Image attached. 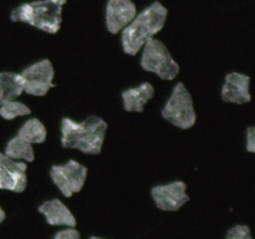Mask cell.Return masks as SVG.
<instances>
[{"label": "cell", "mask_w": 255, "mask_h": 239, "mask_svg": "<svg viewBox=\"0 0 255 239\" xmlns=\"http://www.w3.org/2000/svg\"><path fill=\"white\" fill-rule=\"evenodd\" d=\"M109 124L99 116L86 117L75 121L70 117L61 120V146L64 148L79 149L85 154H100L104 147Z\"/></svg>", "instance_id": "6da1fadb"}, {"label": "cell", "mask_w": 255, "mask_h": 239, "mask_svg": "<svg viewBox=\"0 0 255 239\" xmlns=\"http://www.w3.org/2000/svg\"><path fill=\"white\" fill-rule=\"evenodd\" d=\"M168 17V10L159 1L137 12L131 22L121 30V44L125 54L134 56L141 51L143 45L154 37L164 27Z\"/></svg>", "instance_id": "7a4b0ae2"}, {"label": "cell", "mask_w": 255, "mask_h": 239, "mask_svg": "<svg viewBox=\"0 0 255 239\" xmlns=\"http://www.w3.org/2000/svg\"><path fill=\"white\" fill-rule=\"evenodd\" d=\"M67 0H35L19 5L10 12V20L25 22L47 34L59 32L62 22V7Z\"/></svg>", "instance_id": "3957f363"}, {"label": "cell", "mask_w": 255, "mask_h": 239, "mask_svg": "<svg viewBox=\"0 0 255 239\" xmlns=\"http://www.w3.org/2000/svg\"><path fill=\"white\" fill-rule=\"evenodd\" d=\"M141 67L147 72L156 74L161 80L172 81L179 74V65L163 41L151 37L142 47Z\"/></svg>", "instance_id": "277c9868"}, {"label": "cell", "mask_w": 255, "mask_h": 239, "mask_svg": "<svg viewBox=\"0 0 255 239\" xmlns=\"http://www.w3.org/2000/svg\"><path fill=\"white\" fill-rule=\"evenodd\" d=\"M161 115L166 121L181 129H189L196 124L197 112L193 97L183 82H178L173 87Z\"/></svg>", "instance_id": "5b68a950"}, {"label": "cell", "mask_w": 255, "mask_h": 239, "mask_svg": "<svg viewBox=\"0 0 255 239\" xmlns=\"http://www.w3.org/2000/svg\"><path fill=\"white\" fill-rule=\"evenodd\" d=\"M87 168L75 159L66 163L54 164L50 169V178L66 198L79 193L84 188L87 178Z\"/></svg>", "instance_id": "8992f818"}, {"label": "cell", "mask_w": 255, "mask_h": 239, "mask_svg": "<svg viewBox=\"0 0 255 239\" xmlns=\"http://www.w3.org/2000/svg\"><path fill=\"white\" fill-rule=\"evenodd\" d=\"M20 81L24 92L31 96L41 97L55 87L54 65L49 59H42L25 67L20 72Z\"/></svg>", "instance_id": "52a82bcc"}, {"label": "cell", "mask_w": 255, "mask_h": 239, "mask_svg": "<svg viewBox=\"0 0 255 239\" xmlns=\"http://www.w3.org/2000/svg\"><path fill=\"white\" fill-rule=\"evenodd\" d=\"M151 197L158 209L164 212H177L189 202L186 182L177 179L166 184H158L151 189Z\"/></svg>", "instance_id": "ba28073f"}, {"label": "cell", "mask_w": 255, "mask_h": 239, "mask_svg": "<svg viewBox=\"0 0 255 239\" xmlns=\"http://www.w3.org/2000/svg\"><path fill=\"white\" fill-rule=\"evenodd\" d=\"M26 162H17L0 152V189L22 193L27 186Z\"/></svg>", "instance_id": "9c48e42d"}, {"label": "cell", "mask_w": 255, "mask_h": 239, "mask_svg": "<svg viewBox=\"0 0 255 239\" xmlns=\"http://www.w3.org/2000/svg\"><path fill=\"white\" fill-rule=\"evenodd\" d=\"M137 15V6L132 0H109L106 4V29L116 35Z\"/></svg>", "instance_id": "30bf717a"}, {"label": "cell", "mask_w": 255, "mask_h": 239, "mask_svg": "<svg viewBox=\"0 0 255 239\" xmlns=\"http://www.w3.org/2000/svg\"><path fill=\"white\" fill-rule=\"evenodd\" d=\"M251 77L242 72H229L226 75L224 84L222 86L221 96L224 102H232L237 105H244L251 102L252 95L249 91Z\"/></svg>", "instance_id": "8fae6325"}, {"label": "cell", "mask_w": 255, "mask_h": 239, "mask_svg": "<svg viewBox=\"0 0 255 239\" xmlns=\"http://www.w3.org/2000/svg\"><path fill=\"white\" fill-rule=\"evenodd\" d=\"M39 213L45 217V221L50 226L57 227H76L77 222L69 207L59 198L42 202L37 207Z\"/></svg>", "instance_id": "7c38bea8"}, {"label": "cell", "mask_w": 255, "mask_h": 239, "mask_svg": "<svg viewBox=\"0 0 255 239\" xmlns=\"http://www.w3.org/2000/svg\"><path fill=\"white\" fill-rule=\"evenodd\" d=\"M154 87L149 82H142L137 87L127 89L122 91L121 99L125 111L143 112L144 106L153 99Z\"/></svg>", "instance_id": "4fadbf2b"}, {"label": "cell", "mask_w": 255, "mask_h": 239, "mask_svg": "<svg viewBox=\"0 0 255 239\" xmlns=\"http://www.w3.org/2000/svg\"><path fill=\"white\" fill-rule=\"evenodd\" d=\"M24 92L20 75L12 71L0 72V105L16 100Z\"/></svg>", "instance_id": "5bb4252c"}, {"label": "cell", "mask_w": 255, "mask_h": 239, "mask_svg": "<svg viewBox=\"0 0 255 239\" xmlns=\"http://www.w3.org/2000/svg\"><path fill=\"white\" fill-rule=\"evenodd\" d=\"M16 134L31 144H39L46 141L47 129L46 126L39 119L34 117V119L26 120L20 126Z\"/></svg>", "instance_id": "9a60e30c"}, {"label": "cell", "mask_w": 255, "mask_h": 239, "mask_svg": "<svg viewBox=\"0 0 255 239\" xmlns=\"http://www.w3.org/2000/svg\"><path fill=\"white\" fill-rule=\"evenodd\" d=\"M5 154L12 159H22L25 162H34L35 151L30 142L22 139L20 136H14L5 146Z\"/></svg>", "instance_id": "2e32d148"}, {"label": "cell", "mask_w": 255, "mask_h": 239, "mask_svg": "<svg viewBox=\"0 0 255 239\" xmlns=\"http://www.w3.org/2000/svg\"><path fill=\"white\" fill-rule=\"evenodd\" d=\"M30 114H31L30 107L24 102L16 101V100H11V101L0 105V116L6 121H11L16 117L27 116Z\"/></svg>", "instance_id": "e0dca14e"}, {"label": "cell", "mask_w": 255, "mask_h": 239, "mask_svg": "<svg viewBox=\"0 0 255 239\" xmlns=\"http://www.w3.org/2000/svg\"><path fill=\"white\" fill-rule=\"evenodd\" d=\"M227 239H253V234H252L249 226H244V224H237V226L232 227L226 234Z\"/></svg>", "instance_id": "ac0fdd59"}, {"label": "cell", "mask_w": 255, "mask_h": 239, "mask_svg": "<svg viewBox=\"0 0 255 239\" xmlns=\"http://www.w3.org/2000/svg\"><path fill=\"white\" fill-rule=\"evenodd\" d=\"M55 239H80L81 233L76 229V227H65L54 234Z\"/></svg>", "instance_id": "d6986e66"}, {"label": "cell", "mask_w": 255, "mask_h": 239, "mask_svg": "<svg viewBox=\"0 0 255 239\" xmlns=\"http://www.w3.org/2000/svg\"><path fill=\"white\" fill-rule=\"evenodd\" d=\"M246 148L251 153H255V127L249 126L246 133Z\"/></svg>", "instance_id": "ffe728a7"}, {"label": "cell", "mask_w": 255, "mask_h": 239, "mask_svg": "<svg viewBox=\"0 0 255 239\" xmlns=\"http://www.w3.org/2000/svg\"><path fill=\"white\" fill-rule=\"evenodd\" d=\"M5 218H6V213H5L4 209H2L1 207H0V224H1L2 222L5 221Z\"/></svg>", "instance_id": "44dd1931"}]
</instances>
